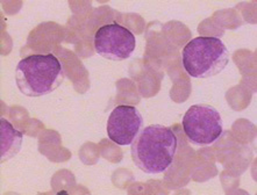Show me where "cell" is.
<instances>
[{
  "label": "cell",
  "instance_id": "cell-7",
  "mask_svg": "<svg viewBox=\"0 0 257 195\" xmlns=\"http://www.w3.org/2000/svg\"><path fill=\"white\" fill-rule=\"evenodd\" d=\"M0 160L4 163L20 152L24 135L4 117L0 119Z\"/></svg>",
  "mask_w": 257,
  "mask_h": 195
},
{
  "label": "cell",
  "instance_id": "cell-6",
  "mask_svg": "<svg viewBox=\"0 0 257 195\" xmlns=\"http://www.w3.org/2000/svg\"><path fill=\"white\" fill-rule=\"evenodd\" d=\"M143 126V117L137 107L120 105L112 110L107 120L108 138L119 145L134 142Z\"/></svg>",
  "mask_w": 257,
  "mask_h": 195
},
{
  "label": "cell",
  "instance_id": "cell-2",
  "mask_svg": "<svg viewBox=\"0 0 257 195\" xmlns=\"http://www.w3.org/2000/svg\"><path fill=\"white\" fill-rule=\"evenodd\" d=\"M65 72L53 54L31 55L21 60L16 69V83L26 97L39 98L54 92L63 83Z\"/></svg>",
  "mask_w": 257,
  "mask_h": 195
},
{
  "label": "cell",
  "instance_id": "cell-4",
  "mask_svg": "<svg viewBox=\"0 0 257 195\" xmlns=\"http://www.w3.org/2000/svg\"><path fill=\"white\" fill-rule=\"evenodd\" d=\"M183 129L192 144L208 146L222 136L223 122L220 113L208 105H193L183 116Z\"/></svg>",
  "mask_w": 257,
  "mask_h": 195
},
{
  "label": "cell",
  "instance_id": "cell-5",
  "mask_svg": "<svg viewBox=\"0 0 257 195\" xmlns=\"http://www.w3.org/2000/svg\"><path fill=\"white\" fill-rule=\"evenodd\" d=\"M137 39L130 29L113 22L101 26L94 35V49L106 60L120 62L132 56Z\"/></svg>",
  "mask_w": 257,
  "mask_h": 195
},
{
  "label": "cell",
  "instance_id": "cell-1",
  "mask_svg": "<svg viewBox=\"0 0 257 195\" xmlns=\"http://www.w3.org/2000/svg\"><path fill=\"white\" fill-rule=\"evenodd\" d=\"M177 149L178 138L171 128L152 124L139 132L132 143V158L145 173L159 174L171 166Z\"/></svg>",
  "mask_w": 257,
  "mask_h": 195
},
{
  "label": "cell",
  "instance_id": "cell-3",
  "mask_svg": "<svg viewBox=\"0 0 257 195\" xmlns=\"http://www.w3.org/2000/svg\"><path fill=\"white\" fill-rule=\"evenodd\" d=\"M182 62L191 77L206 79L225 70L229 63V51L218 38L198 36L184 47Z\"/></svg>",
  "mask_w": 257,
  "mask_h": 195
}]
</instances>
